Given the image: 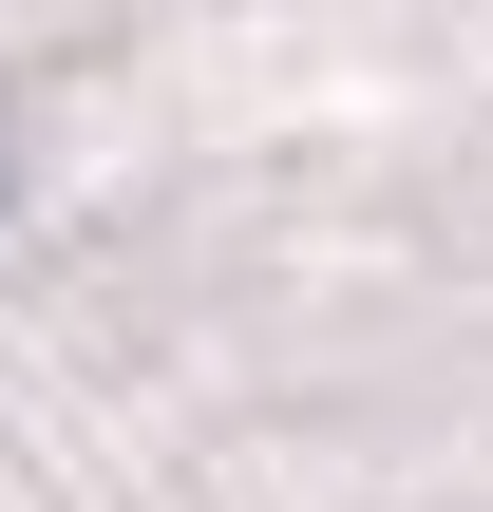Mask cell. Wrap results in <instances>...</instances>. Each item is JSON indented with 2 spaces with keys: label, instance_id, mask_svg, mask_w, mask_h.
I'll use <instances>...</instances> for the list:
<instances>
[{
  "label": "cell",
  "instance_id": "6da1fadb",
  "mask_svg": "<svg viewBox=\"0 0 493 512\" xmlns=\"http://www.w3.org/2000/svg\"><path fill=\"white\" fill-rule=\"evenodd\" d=\"M0 190H19V133H0Z\"/></svg>",
  "mask_w": 493,
  "mask_h": 512
}]
</instances>
